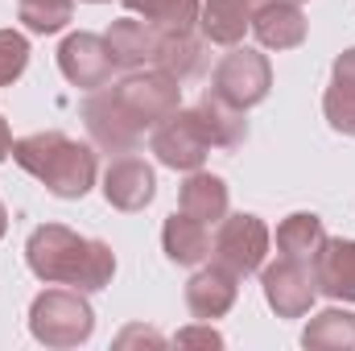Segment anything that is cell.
Returning <instances> with one entry per match:
<instances>
[{"label":"cell","mask_w":355,"mask_h":351,"mask_svg":"<svg viewBox=\"0 0 355 351\" xmlns=\"http://www.w3.org/2000/svg\"><path fill=\"white\" fill-rule=\"evenodd\" d=\"M103 37H107V50H112L116 67H128V71H141L145 62H153L157 46H162V33L149 21H137V17L112 21V29Z\"/></svg>","instance_id":"9a60e30c"},{"label":"cell","mask_w":355,"mask_h":351,"mask_svg":"<svg viewBox=\"0 0 355 351\" xmlns=\"http://www.w3.org/2000/svg\"><path fill=\"white\" fill-rule=\"evenodd\" d=\"M261 0H202L198 8V29L215 46H240L244 29L252 25V8Z\"/></svg>","instance_id":"2e32d148"},{"label":"cell","mask_w":355,"mask_h":351,"mask_svg":"<svg viewBox=\"0 0 355 351\" xmlns=\"http://www.w3.org/2000/svg\"><path fill=\"white\" fill-rule=\"evenodd\" d=\"M178 348H223V335L211 331V323L207 327H186V331H178Z\"/></svg>","instance_id":"4316f807"},{"label":"cell","mask_w":355,"mask_h":351,"mask_svg":"<svg viewBox=\"0 0 355 351\" xmlns=\"http://www.w3.org/2000/svg\"><path fill=\"white\" fill-rule=\"evenodd\" d=\"M293 4H297V0H293Z\"/></svg>","instance_id":"d6a6232c"},{"label":"cell","mask_w":355,"mask_h":351,"mask_svg":"<svg viewBox=\"0 0 355 351\" xmlns=\"http://www.w3.org/2000/svg\"><path fill=\"white\" fill-rule=\"evenodd\" d=\"M257 42L265 50H293L306 42V17L293 0H261L252 8V25Z\"/></svg>","instance_id":"4fadbf2b"},{"label":"cell","mask_w":355,"mask_h":351,"mask_svg":"<svg viewBox=\"0 0 355 351\" xmlns=\"http://www.w3.org/2000/svg\"><path fill=\"white\" fill-rule=\"evenodd\" d=\"M91 4H99V0H91Z\"/></svg>","instance_id":"1f68e13d"},{"label":"cell","mask_w":355,"mask_h":351,"mask_svg":"<svg viewBox=\"0 0 355 351\" xmlns=\"http://www.w3.org/2000/svg\"><path fill=\"white\" fill-rule=\"evenodd\" d=\"M12 162L58 198H83L95 186V149L62 132H33L12 141Z\"/></svg>","instance_id":"7a4b0ae2"},{"label":"cell","mask_w":355,"mask_h":351,"mask_svg":"<svg viewBox=\"0 0 355 351\" xmlns=\"http://www.w3.org/2000/svg\"><path fill=\"white\" fill-rule=\"evenodd\" d=\"M236 273L223 268V264H211V268H198L190 281H186V306L198 323H215L223 318L232 306H236Z\"/></svg>","instance_id":"8fae6325"},{"label":"cell","mask_w":355,"mask_h":351,"mask_svg":"<svg viewBox=\"0 0 355 351\" xmlns=\"http://www.w3.org/2000/svg\"><path fill=\"white\" fill-rule=\"evenodd\" d=\"M58 67H62L67 83H75L83 91L107 87L112 75H116V58L107 50V37H99V33H71L58 46Z\"/></svg>","instance_id":"9c48e42d"},{"label":"cell","mask_w":355,"mask_h":351,"mask_svg":"<svg viewBox=\"0 0 355 351\" xmlns=\"http://www.w3.org/2000/svg\"><path fill=\"white\" fill-rule=\"evenodd\" d=\"M314 281L331 302H355V240H327L314 257Z\"/></svg>","instance_id":"5bb4252c"},{"label":"cell","mask_w":355,"mask_h":351,"mask_svg":"<svg viewBox=\"0 0 355 351\" xmlns=\"http://www.w3.org/2000/svg\"><path fill=\"white\" fill-rule=\"evenodd\" d=\"M157 71L174 75L178 83L198 75L207 67V54H202V42L194 33H162V46H157V58H153Z\"/></svg>","instance_id":"7402d4cb"},{"label":"cell","mask_w":355,"mask_h":351,"mask_svg":"<svg viewBox=\"0 0 355 351\" xmlns=\"http://www.w3.org/2000/svg\"><path fill=\"white\" fill-rule=\"evenodd\" d=\"M331 87L352 91V95H355V46H352V50H343V54L335 58V71H331Z\"/></svg>","instance_id":"83f0119b"},{"label":"cell","mask_w":355,"mask_h":351,"mask_svg":"<svg viewBox=\"0 0 355 351\" xmlns=\"http://www.w3.org/2000/svg\"><path fill=\"white\" fill-rule=\"evenodd\" d=\"M322 244H327V228H322V219L310 215V211H297V215H289V219L277 228V248H281V257H289V261L314 264V257L322 252Z\"/></svg>","instance_id":"d6986e66"},{"label":"cell","mask_w":355,"mask_h":351,"mask_svg":"<svg viewBox=\"0 0 355 351\" xmlns=\"http://www.w3.org/2000/svg\"><path fill=\"white\" fill-rule=\"evenodd\" d=\"M272 87V67L261 50H248V46H232V54L215 67V95H223L227 103L236 108H252L261 103Z\"/></svg>","instance_id":"8992f818"},{"label":"cell","mask_w":355,"mask_h":351,"mask_svg":"<svg viewBox=\"0 0 355 351\" xmlns=\"http://www.w3.org/2000/svg\"><path fill=\"white\" fill-rule=\"evenodd\" d=\"M322 112H327V120H331L335 132L355 137V95L352 91L327 87V95H322Z\"/></svg>","instance_id":"484cf974"},{"label":"cell","mask_w":355,"mask_h":351,"mask_svg":"<svg viewBox=\"0 0 355 351\" xmlns=\"http://www.w3.org/2000/svg\"><path fill=\"white\" fill-rule=\"evenodd\" d=\"M4 157H12V132H8V124H4V116H0V162Z\"/></svg>","instance_id":"f546056e"},{"label":"cell","mask_w":355,"mask_h":351,"mask_svg":"<svg viewBox=\"0 0 355 351\" xmlns=\"http://www.w3.org/2000/svg\"><path fill=\"white\" fill-rule=\"evenodd\" d=\"M120 4L141 21H149L157 33H190L202 8V0H120Z\"/></svg>","instance_id":"ffe728a7"},{"label":"cell","mask_w":355,"mask_h":351,"mask_svg":"<svg viewBox=\"0 0 355 351\" xmlns=\"http://www.w3.org/2000/svg\"><path fill=\"white\" fill-rule=\"evenodd\" d=\"M302 343L314 351H355V314L352 310H322L302 331Z\"/></svg>","instance_id":"603a6c76"},{"label":"cell","mask_w":355,"mask_h":351,"mask_svg":"<svg viewBox=\"0 0 355 351\" xmlns=\"http://www.w3.org/2000/svg\"><path fill=\"white\" fill-rule=\"evenodd\" d=\"M182 211L202 219V223H219L227 215V182L215 174H198L190 170L186 186H182Z\"/></svg>","instance_id":"44dd1931"},{"label":"cell","mask_w":355,"mask_h":351,"mask_svg":"<svg viewBox=\"0 0 355 351\" xmlns=\"http://www.w3.org/2000/svg\"><path fill=\"white\" fill-rule=\"evenodd\" d=\"M198 120H202V128H207V137H211V149H240L244 141H248V120H244V108H236V103H227L223 95H215V91H207L202 99H198Z\"/></svg>","instance_id":"e0dca14e"},{"label":"cell","mask_w":355,"mask_h":351,"mask_svg":"<svg viewBox=\"0 0 355 351\" xmlns=\"http://www.w3.org/2000/svg\"><path fill=\"white\" fill-rule=\"evenodd\" d=\"M71 12H75V0H21V8H17V17L25 21L29 33H58V29H67Z\"/></svg>","instance_id":"cb8c5ba5"},{"label":"cell","mask_w":355,"mask_h":351,"mask_svg":"<svg viewBox=\"0 0 355 351\" xmlns=\"http://www.w3.org/2000/svg\"><path fill=\"white\" fill-rule=\"evenodd\" d=\"M116 343H120V348H128V343H162V339H157L153 331H141V327H132V331H124Z\"/></svg>","instance_id":"f1b7e54d"},{"label":"cell","mask_w":355,"mask_h":351,"mask_svg":"<svg viewBox=\"0 0 355 351\" xmlns=\"http://www.w3.org/2000/svg\"><path fill=\"white\" fill-rule=\"evenodd\" d=\"M265 302L277 310V318H302L314 298H318V281H314V264H302V261H289L281 257L277 264H268L265 277Z\"/></svg>","instance_id":"ba28073f"},{"label":"cell","mask_w":355,"mask_h":351,"mask_svg":"<svg viewBox=\"0 0 355 351\" xmlns=\"http://www.w3.org/2000/svg\"><path fill=\"white\" fill-rule=\"evenodd\" d=\"M211 252H215V264L232 268L236 277H248L265 264L268 252V228L261 215H223L219 219V232L211 240Z\"/></svg>","instance_id":"5b68a950"},{"label":"cell","mask_w":355,"mask_h":351,"mask_svg":"<svg viewBox=\"0 0 355 351\" xmlns=\"http://www.w3.org/2000/svg\"><path fill=\"white\" fill-rule=\"evenodd\" d=\"M83 124H87L91 141L103 153H132L141 145V124L116 103L112 91H91V99L83 103Z\"/></svg>","instance_id":"30bf717a"},{"label":"cell","mask_w":355,"mask_h":351,"mask_svg":"<svg viewBox=\"0 0 355 351\" xmlns=\"http://www.w3.org/2000/svg\"><path fill=\"white\" fill-rule=\"evenodd\" d=\"M29 331L46 348H79L95 331V310L83 289H46L29 306Z\"/></svg>","instance_id":"3957f363"},{"label":"cell","mask_w":355,"mask_h":351,"mask_svg":"<svg viewBox=\"0 0 355 351\" xmlns=\"http://www.w3.org/2000/svg\"><path fill=\"white\" fill-rule=\"evenodd\" d=\"M25 261L37 281L46 285H71V289H103L116 273V257L103 240H87L62 223H42L33 228L25 244Z\"/></svg>","instance_id":"6da1fadb"},{"label":"cell","mask_w":355,"mask_h":351,"mask_svg":"<svg viewBox=\"0 0 355 351\" xmlns=\"http://www.w3.org/2000/svg\"><path fill=\"white\" fill-rule=\"evenodd\" d=\"M4 228H8V211H4V203H0V236H4Z\"/></svg>","instance_id":"4dcf8cb0"},{"label":"cell","mask_w":355,"mask_h":351,"mask_svg":"<svg viewBox=\"0 0 355 351\" xmlns=\"http://www.w3.org/2000/svg\"><path fill=\"white\" fill-rule=\"evenodd\" d=\"M153 153H157V162L170 166V170H198V166L207 162L211 137H207V128H202V120H198L194 108H190V112L178 108L166 124L153 128Z\"/></svg>","instance_id":"52a82bcc"},{"label":"cell","mask_w":355,"mask_h":351,"mask_svg":"<svg viewBox=\"0 0 355 351\" xmlns=\"http://www.w3.org/2000/svg\"><path fill=\"white\" fill-rule=\"evenodd\" d=\"M29 67V42L17 29H0V87L17 83Z\"/></svg>","instance_id":"d4e9b609"},{"label":"cell","mask_w":355,"mask_h":351,"mask_svg":"<svg viewBox=\"0 0 355 351\" xmlns=\"http://www.w3.org/2000/svg\"><path fill=\"white\" fill-rule=\"evenodd\" d=\"M112 95L141 124V132L166 124L182 108V83H178L174 75H166V71H132L128 79H120L112 87Z\"/></svg>","instance_id":"277c9868"},{"label":"cell","mask_w":355,"mask_h":351,"mask_svg":"<svg viewBox=\"0 0 355 351\" xmlns=\"http://www.w3.org/2000/svg\"><path fill=\"white\" fill-rule=\"evenodd\" d=\"M162 244H166V257L174 264H202L211 257V232L202 219L194 215H170L166 228H162Z\"/></svg>","instance_id":"ac0fdd59"},{"label":"cell","mask_w":355,"mask_h":351,"mask_svg":"<svg viewBox=\"0 0 355 351\" xmlns=\"http://www.w3.org/2000/svg\"><path fill=\"white\" fill-rule=\"evenodd\" d=\"M157 194V178L141 157H116L103 174V198L116 211H141Z\"/></svg>","instance_id":"7c38bea8"}]
</instances>
